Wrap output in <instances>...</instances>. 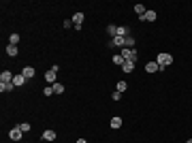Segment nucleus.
<instances>
[{
    "instance_id": "f257e3e1",
    "label": "nucleus",
    "mask_w": 192,
    "mask_h": 143,
    "mask_svg": "<svg viewBox=\"0 0 192 143\" xmlns=\"http://www.w3.org/2000/svg\"><path fill=\"white\" fill-rule=\"evenodd\" d=\"M156 62H158V66H160V71H162V68H166V66L173 62V56H171V54H166V51H162V54H158Z\"/></svg>"
},
{
    "instance_id": "f03ea898",
    "label": "nucleus",
    "mask_w": 192,
    "mask_h": 143,
    "mask_svg": "<svg viewBox=\"0 0 192 143\" xmlns=\"http://www.w3.org/2000/svg\"><path fill=\"white\" fill-rule=\"evenodd\" d=\"M120 56H122L124 60H130V62H137V58H139L135 47H132V49H128V47H122V54H120Z\"/></svg>"
},
{
    "instance_id": "7ed1b4c3",
    "label": "nucleus",
    "mask_w": 192,
    "mask_h": 143,
    "mask_svg": "<svg viewBox=\"0 0 192 143\" xmlns=\"http://www.w3.org/2000/svg\"><path fill=\"white\" fill-rule=\"evenodd\" d=\"M22 134H24V132H22V128H19V126H15V128H11V130H9V139H11V141H19V139H22Z\"/></svg>"
},
{
    "instance_id": "20e7f679",
    "label": "nucleus",
    "mask_w": 192,
    "mask_h": 143,
    "mask_svg": "<svg viewBox=\"0 0 192 143\" xmlns=\"http://www.w3.org/2000/svg\"><path fill=\"white\" fill-rule=\"evenodd\" d=\"M13 77H15V75H13L11 71H2V73H0V83H11Z\"/></svg>"
},
{
    "instance_id": "39448f33",
    "label": "nucleus",
    "mask_w": 192,
    "mask_h": 143,
    "mask_svg": "<svg viewBox=\"0 0 192 143\" xmlns=\"http://www.w3.org/2000/svg\"><path fill=\"white\" fill-rule=\"evenodd\" d=\"M56 73H58V71H53V68H49V71L45 73V81H47L49 85H53V83H56Z\"/></svg>"
},
{
    "instance_id": "423d86ee",
    "label": "nucleus",
    "mask_w": 192,
    "mask_h": 143,
    "mask_svg": "<svg viewBox=\"0 0 192 143\" xmlns=\"http://www.w3.org/2000/svg\"><path fill=\"white\" fill-rule=\"evenodd\" d=\"M135 13H137V15H139V19H141V17H143V15L147 13V7L139 2V5H135Z\"/></svg>"
},
{
    "instance_id": "0eeeda50",
    "label": "nucleus",
    "mask_w": 192,
    "mask_h": 143,
    "mask_svg": "<svg viewBox=\"0 0 192 143\" xmlns=\"http://www.w3.org/2000/svg\"><path fill=\"white\" fill-rule=\"evenodd\" d=\"M156 17H158V15H156V11H149V9H147V13L141 17V22H156Z\"/></svg>"
},
{
    "instance_id": "6e6552de",
    "label": "nucleus",
    "mask_w": 192,
    "mask_h": 143,
    "mask_svg": "<svg viewBox=\"0 0 192 143\" xmlns=\"http://www.w3.org/2000/svg\"><path fill=\"white\" fill-rule=\"evenodd\" d=\"M81 22H83V13H75L73 15V24H75L77 30H81Z\"/></svg>"
},
{
    "instance_id": "1a4fd4ad",
    "label": "nucleus",
    "mask_w": 192,
    "mask_h": 143,
    "mask_svg": "<svg viewBox=\"0 0 192 143\" xmlns=\"http://www.w3.org/2000/svg\"><path fill=\"white\" fill-rule=\"evenodd\" d=\"M145 71H147V73H158L160 66H158V62H147V64H145Z\"/></svg>"
},
{
    "instance_id": "9d476101",
    "label": "nucleus",
    "mask_w": 192,
    "mask_h": 143,
    "mask_svg": "<svg viewBox=\"0 0 192 143\" xmlns=\"http://www.w3.org/2000/svg\"><path fill=\"white\" fill-rule=\"evenodd\" d=\"M26 81H28V79H26L24 75H15V77H13V85H15V88H19V85H24Z\"/></svg>"
},
{
    "instance_id": "9b49d317",
    "label": "nucleus",
    "mask_w": 192,
    "mask_h": 143,
    "mask_svg": "<svg viewBox=\"0 0 192 143\" xmlns=\"http://www.w3.org/2000/svg\"><path fill=\"white\" fill-rule=\"evenodd\" d=\"M132 68H135V62H130V60H126V62L122 64V71H124V73H132Z\"/></svg>"
},
{
    "instance_id": "f8f14e48",
    "label": "nucleus",
    "mask_w": 192,
    "mask_h": 143,
    "mask_svg": "<svg viewBox=\"0 0 192 143\" xmlns=\"http://www.w3.org/2000/svg\"><path fill=\"white\" fill-rule=\"evenodd\" d=\"M22 75H24L26 79H32V77H34V68H32V66H26V68L22 71Z\"/></svg>"
},
{
    "instance_id": "ddd939ff",
    "label": "nucleus",
    "mask_w": 192,
    "mask_h": 143,
    "mask_svg": "<svg viewBox=\"0 0 192 143\" xmlns=\"http://www.w3.org/2000/svg\"><path fill=\"white\" fill-rule=\"evenodd\" d=\"M109 124H111V128H115V130H118V128H122V117H118V115H115V117H111V122H109Z\"/></svg>"
},
{
    "instance_id": "4468645a",
    "label": "nucleus",
    "mask_w": 192,
    "mask_h": 143,
    "mask_svg": "<svg viewBox=\"0 0 192 143\" xmlns=\"http://www.w3.org/2000/svg\"><path fill=\"white\" fill-rule=\"evenodd\" d=\"M43 139L45 141H56V130H45L43 132Z\"/></svg>"
},
{
    "instance_id": "2eb2a0df",
    "label": "nucleus",
    "mask_w": 192,
    "mask_h": 143,
    "mask_svg": "<svg viewBox=\"0 0 192 143\" xmlns=\"http://www.w3.org/2000/svg\"><path fill=\"white\" fill-rule=\"evenodd\" d=\"M128 32H130V30H128L126 26H120V28H118V37H122V39H126V37H130Z\"/></svg>"
},
{
    "instance_id": "dca6fc26",
    "label": "nucleus",
    "mask_w": 192,
    "mask_h": 143,
    "mask_svg": "<svg viewBox=\"0 0 192 143\" xmlns=\"http://www.w3.org/2000/svg\"><path fill=\"white\" fill-rule=\"evenodd\" d=\"M15 85H13V81L11 83H0V92H11Z\"/></svg>"
},
{
    "instance_id": "f3484780",
    "label": "nucleus",
    "mask_w": 192,
    "mask_h": 143,
    "mask_svg": "<svg viewBox=\"0 0 192 143\" xmlns=\"http://www.w3.org/2000/svg\"><path fill=\"white\" fill-rule=\"evenodd\" d=\"M124 47L132 49V47H135V39H132V37H126V39H124Z\"/></svg>"
},
{
    "instance_id": "a211bd4d",
    "label": "nucleus",
    "mask_w": 192,
    "mask_h": 143,
    "mask_svg": "<svg viewBox=\"0 0 192 143\" xmlns=\"http://www.w3.org/2000/svg\"><path fill=\"white\" fill-rule=\"evenodd\" d=\"M7 54H9V56H17V45H11V43H9V47H7Z\"/></svg>"
},
{
    "instance_id": "6ab92c4d",
    "label": "nucleus",
    "mask_w": 192,
    "mask_h": 143,
    "mask_svg": "<svg viewBox=\"0 0 192 143\" xmlns=\"http://www.w3.org/2000/svg\"><path fill=\"white\" fill-rule=\"evenodd\" d=\"M51 88H53V92H56V94H62V92H64V85H62V83H58V81H56Z\"/></svg>"
},
{
    "instance_id": "aec40b11",
    "label": "nucleus",
    "mask_w": 192,
    "mask_h": 143,
    "mask_svg": "<svg viewBox=\"0 0 192 143\" xmlns=\"http://www.w3.org/2000/svg\"><path fill=\"white\" fill-rule=\"evenodd\" d=\"M113 62H115V64H118V66H122V64H124V62H126V60H124V58H122V56H120V54H115V56H113Z\"/></svg>"
},
{
    "instance_id": "412c9836",
    "label": "nucleus",
    "mask_w": 192,
    "mask_h": 143,
    "mask_svg": "<svg viewBox=\"0 0 192 143\" xmlns=\"http://www.w3.org/2000/svg\"><path fill=\"white\" fill-rule=\"evenodd\" d=\"M107 32L111 37H118V26H107Z\"/></svg>"
},
{
    "instance_id": "4be33fe9",
    "label": "nucleus",
    "mask_w": 192,
    "mask_h": 143,
    "mask_svg": "<svg viewBox=\"0 0 192 143\" xmlns=\"http://www.w3.org/2000/svg\"><path fill=\"white\" fill-rule=\"evenodd\" d=\"M9 41H11V45H17V43H19V34H17V32H15V34H11V39H9Z\"/></svg>"
},
{
    "instance_id": "5701e85b",
    "label": "nucleus",
    "mask_w": 192,
    "mask_h": 143,
    "mask_svg": "<svg viewBox=\"0 0 192 143\" xmlns=\"http://www.w3.org/2000/svg\"><path fill=\"white\" fill-rule=\"evenodd\" d=\"M126 88H128L126 81H120V83H118V92H126Z\"/></svg>"
},
{
    "instance_id": "b1692460",
    "label": "nucleus",
    "mask_w": 192,
    "mask_h": 143,
    "mask_svg": "<svg viewBox=\"0 0 192 143\" xmlns=\"http://www.w3.org/2000/svg\"><path fill=\"white\" fill-rule=\"evenodd\" d=\"M19 128H22V132H28V130H30V124H28V122H22Z\"/></svg>"
},
{
    "instance_id": "393cba45",
    "label": "nucleus",
    "mask_w": 192,
    "mask_h": 143,
    "mask_svg": "<svg viewBox=\"0 0 192 143\" xmlns=\"http://www.w3.org/2000/svg\"><path fill=\"white\" fill-rule=\"evenodd\" d=\"M43 94H45V96H51V94H53V88H51V85H47V88L43 90Z\"/></svg>"
},
{
    "instance_id": "a878e982",
    "label": "nucleus",
    "mask_w": 192,
    "mask_h": 143,
    "mask_svg": "<svg viewBox=\"0 0 192 143\" xmlns=\"http://www.w3.org/2000/svg\"><path fill=\"white\" fill-rule=\"evenodd\" d=\"M111 98H113V100H120V98H122V92H113Z\"/></svg>"
},
{
    "instance_id": "bb28decb",
    "label": "nucleus",
    "mask_w": 192,
    "mask_h": 143,
    "mask_svg": "<svg viewBox=\"0 0 192 143\" xmlns=\"http://www.w3.org/2000/svg\"><path fill=\"white\" fill-rule=\"evenodd\" d=\"M62 26H64V28H70V26H73V19H66V22H64Z\"/></svg>"
},
{
    "instance_id": "cd10ccee",
    "label": "nucleus",
    "mask_w": 192,
    "mask_h": 143,
    "mask_svg": "<svg viewBox=\"0 0 192 143\" xmlns=\"http://www.w3.org/2000/svg\"><path fill=\"white\" fill-rule=\"evenodd\" d=\"M77 143H87V141L85 139H77Z\"/></svg>"
},
{
    "instance_id": "c85d7f7f",
    "label": "nucleus",
    "mask_w": 192,
    "mask_h": 143,
    "mask_svg": "<svg viewBox=\"0 0 192 143\" xmlns=\"http://www.w3.org/2000/svg\"><path fill=\"white\" fill-rule=\"evenodd\" d=\"M186 143H192V139H188V141H186Z\"/></svg>"
}]
</instances>
